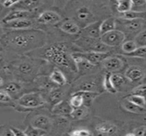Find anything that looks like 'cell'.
<instances>
[{
    "label": "cell",
    "mask_w": 146,
    "mask_h": 136,
    "mask_svg": "<svg viewBox=\"0 0 146 136\" xmlns=\"http://www.w3.org/2000/svg\"><path fill=\"white\" fill-rule=\"evenodd\" d=\"M44 104V101L39 94L30 93L24 95L19 100V105L25 108H38Z\"/></svg>",
    "instance_id": "1"
},
{
    "label": "cell",
    "mask_w": 146,
    "mask_h": 136,
    "mask_svg": "<svg viewBox=\"0 0 146 136\" xmlns=\"http://www.w3.org/2000/svg\"><path fill=\"white\" fill-rule=\"evenodd\" d=\"M125 39V35L119 30H113L101 36V41L110 47H115L121 43Z\"/></svg>",
    "instance_id": "2"
},
{
    "label": "cell",
    "mask_w": 146,
    "mask_h": 136,
    "mask_svg": "<svg viewBox=\"0 0 146 136\" xmlns=\"http://www.w3.org/2000/svg\"><path fill=\"white\" fill-rule=\"evenodd\" d=\"M82 58L86 59L89 62H91L93 65H96L98 63L103 62L104 60L109 58V53L106 52H89V53H83L79 54Z\"/></svg>",
    "instance_id": "3"
},
{
    "label": "cell",
    "mask_w": 146,
    "mask_h": 136,
    "mask_svg": "<svg viewBox=\"0 0 146 136\" xmlns=\"http://www.w3.org/2000/svg\"><path fill=\"white\" fill-rule=\"evenodd\" d=\"M61 20V16L50 10H47L43 12L38 18V22L41 24H56Z\"/></svg>",
    "instance_id": "4"
},
{
    "label": "cell",
    "mask_w": 146,
    "mask_h": 136,
    "mask_svg": "<svg viewBox=\"0 0 146 136\" xmlns=\"http://www.w3.org/2000/svg\"><path fill=\"white\" fill-rule=\"evenodd\" d=\"M73 110H74V107L71 106L70 102L68 103L64 101H60L59 102L56 103L52 110V112L56 115L65 116V115H70Z\"/></svg>",
    "instance_id": "5"
},
{
    "label": "cell",
    "mask_w": 146,
    "mask_h": 136,
    "mask_svg": "<svg viewBox=\"0 0 146 136\" xmlns=\"http://www.w3.org/2000/svg\"><path fill=\"white\" fill-rule=\"evenodd\" d=\"M126 77L129 81L133 83L139 82L144 78L145 72L139 66H131L126 72Z\"/></svg>",
    "instance_id": "6"
},
{
    "label": "cell",
    "mask_w": 146,
    "mask_h": 136,
    "mask_svg": "<svg viewBox=\"0 0 146 136\" xmlns=\"http://www.w3.org/2000/svg\"><path fill=\"white\" fill-rule=\"evenodd\" d=\"M123 61L116 57H111V58H107L103 61V66L106 70L109 72H115L118 71L123 66Z\"/></svg>",
    "instance_id": "7"
},
{
    "label": "cell",
    "mask_w": 146,
    "mask_h": 136,
    "mask_svg": "<svg viewBox=\"0 0 146 136\" xmlns=\"http://www.w3.org/2000/svg\"><path fill=\"white\" fill-rule=\"evenodd\" d=\"M101 24L102 21H96L93 23H91L89 26L84 28L83 32L90 37L92 38H98L101 35Z\"/></svg>",
    "instance_id": "8"
},
{
    "label": "cell",
    "mask_w": 146,
    "mask_h": 136,
    "mask_svg": "<svg viewBox=\"0 0 146 136\" xmlns=\"http://www.w3.org/2000/svg\"><path fill=\"white\" fill-rule=\"evenodd\" d=\"M30 15V13L28 11L26 10H14L9 12L3 20H2V23H7L12 20H20V19H27Z\"/></svg>",
    "instance_id": "9"
},
{
    "label": "cell",
    "mask_w": 146,
    "mask_h": 136,
    "mask_svg": "<svg viewBox=\"0 0 146 136\" xmlns=\"http://www.w3.org/2000/svg\"><path fill=\"white\" fill-rule=\"evenodd\" d=\"M7 28H11V29H25V28H29L32 26L33 23L30 20L28 19H20L16 20H12L7 23H4Z\"/></svg>",
    "instance_id": "10"
},
{
    "label": "cell",
    "mask_w": 146,
    "mask_h": 136,
    "mask_svg": "<svg viewBox=\"0 0 146 136\" xmlns=\"http://www.w3.org/2000/svg\"><path fill=\"white\" fill-rule=\"evenodd\" d=\"M96 129L98 132V134H100V135H114L116 132V130H117L116 127L114 124H108V123L98 124L96 127Z\"/></svg>",
    "instance_id": "11"
},
{
    "label": "cell",
    "mask_w": 146,
    "mask_h": 136,
    "mask_svg": "<svg viewBox=\"0 0 146 136\" xmlns=\"http://www.w3.org/2000/svg\"><path fill=\"white\" fill-rule=\"evenodd\" d=\"M122 106L124 109H126L127 112H133V113H138V114H143L146 112L145 107H142L139 106L138 105H136L135 103L130 101L129 100H127L125 101H123L122 103Z\"/></svg>",
    "instance_id": "12"
},
{
    "label": "cell",
    "mask_w": 146,
    "mask_h": 136,
    "mask_svg": "<svg viewBox=\"0 0 146 136\" xmlns=\"http://www.w3.org/2000/svg\"><path fill=\"white\" fill-rule=\"evenodd\" d=\"M32 126L35 128H39L47 130L50 127V119L44 116H37L32 121Z\"/></svg>",
    "instance_id": "13"
},
{
    "label": "cell",
    "mask_w": 146,
    "mask_h": 136,
    "mask_svg": "<svg viewBox=\"0 0 146 136\" xmlns=\"http://www.w3.org/2000/svg\"><path fill=\"white\" fill-rule=\"evenodd\" d=\"M60 28L64 32L68 33V34H72V35L77 34L80 32V27L74 22H73L71 20H66V21H64L61 25Z\"/></svg>",
    "instance_id": "14"
},
{
    "label": "cell",
    "mask_w": 146,
    "mask_h": 136,
    "mask_svg": "<svg viewBox=\"0 0 146 136\" xmlns=\"http://www.w3.org/2000/svg\"><path fill=\"white\" fill-rule=\"evenodd\" d=\"M50 79L53 83H56V84H58L60 86H63L67 83V79H66L64 74L59 69L53 70V72H51V74L50 76Z\"/></svg>",
    "instance_id": "15"
},
{
    "label": "cell",
    "mask_w": 146,
    "mask_h": 136,
    "mask_svg": "<svg viewBox=\"0 0 146 136\" xmlns=\"http://www.w3.org/2000/svg\"><path fill=\"white\" fill-rule=\"evenodd\" d=\"M116 27V22L114 18H108L102 21L101 24V35H104L109 32H111L113 30H115Z\"/></svg>",
    "instance_id": "16"
},
{
    "label": "cell",
    "mask_w": 146,
    "mask_h": 136,
    "mask_svg": "<svg viewBox=\"0 0 146 136\" xmlns=\"http://www.w3.org/2000/svg\"><path fill=\"white\" fill-rule=\"evenodd\" d=\"M111 75L110 73H106V75L104 76V89L110 93V94H116L117 93V89L114 86L113 83H112V80H111Z\"/></svg>",
    "instance_id": "17"
},
{
    "label": "cell",
    "mask_w": 146,
    "mask_h": 136,
    "mask_svg": "<svg viewBox=\"0 0 146 136\" xmlns=\"http://www.w3.org/2000/svg\"><path fill=\"white\" fill-rule=\"evenodd\" d=\"M77 17L80 20H88L93 17V14L87 7H82V8L78 9Z\"/></svg>",
    "instance_id": "18"
},
{
    "label": "cell",
    "mask_w": 146,
    "mask_h": 136,
    "mask_svg": "<svg viewBox=\"0 0 146 136\" xmlns=\"http://www.w3.org/2000/svg\"><path fill=\"white\" fill-rule=\"evenodd\" d=\"M133 1L132 0H121L120 2H118V5L116 7L117 11L119 13H126L131 10L132 7H133Z\"/></svg>",
    "instance_id": "19"
},
{
    "label": "cell",
    "mask_w": 146,
    "mask_h": 136,
    "mask_svg": "<svg viewBox=\"0 0 146 136\" xmlns=\"http://www.w3.org/2000/svg\"><path fill=\"white\" fill-rule=\"evenodd\" d=\"M146 17V13L145 12H136V11H128L123 13L122 18L124 20H138V19H144Z\"/></svg>",
    "instance_id": "20"
},
{
    "label": "cell",
    "mask_w": 146,
    "mask_h": 136,
    "mask_svg": "<svg viewBox=\"0 0 146 136\" xmlns=\"http://www.w3.org/2000/svg\"><path fill=\"white\" fill-rule=\"evenodd\" d=\"M141 19H138V20H126L127 21L124 23L125 27L132 32L137 31L139 30L141 26H142V22L140 20Z\"/></svg>",
    "instance_id": "21"
},
{
    "label": "cell",
    "mask_w": 146,
    "mask_h": 136,
    "mask_svg": "<svg viewBox=\"0 0 146 136\" xmlns=\"http://www.w3.org/2000/svg\"><path fill=\"white\" fill-rule=\"evenodd\" d=\"M69 102H70L71 106L74 108H78V107H80V106H82L84 105L85 100H84V97L81 95L75 92L74 94H73Z\"/></svg>",
    "instance_id": "22"
},
{
    "label": "cell",
    "mask_w": 146,
    "mask_h": 136,
    "mask_svg": "<svg viewBox=\"0 0 146 136\" xmlns=\"http://www.w3.org/2000/svg\"><path fill=\"white\" fill-rule=\"evenodd\" d=\"M86 115V107H78V108H74L72 113L70 114V116L72 117L73 119L75 120H79L83 118Z\"/></svg>",
    "instance_id": "23"
},
{
    "label": "cell",
    "mask_w": 146,
    "mask_h": 136,
    "mask_svg": "<svg viewBox=\"0 0 146 136\" xmlns=\"http://www.w3.org/2000/svg\"><path fill=\"white\" fill-rule=\"evenodd\" d=\"M127 100H129L130 101L135 103L136 105L142 106V107H145L146 106V99L145 97L139 95H132L130 96L127 97Z\"/></svg>",
    "instance_id": "24"
},
{
    "label": "cell",
    "mask_w": 146,
    "mask_h": 136,
    "mask_svg": "<svg viewBox=\"0 0 146 136\" xmlns=\"http://www.w3.org/2000/svg\"><path fill=\"white\" fill-rule=\"evenodd\" d=\"M121 47H122V50L126 54H130V53L133 52L139 46L136 43V42H134V41H127L122 43Z\"/></svg>",
    "instance_id": "25"
},
{
    "label": "cell",
    "mask_w": 146,
    "mask_h": 136,
    "mask_svg": "<svg viewBox=\"0 0 146 136\" xmlns=\"http://www.w3.org/2000/svg\"><path fill=\"white\" fill-rule=\"evenodd\" d=\"M76 93L81 95L83 97H84V100H85V102H89V101H92L94 98H96L98 94L96 93L95 91H86V90H79L77 91Z\"/></svg>",
    "instance_id": "26"
},
{
    "label": "cell",
    "mask_w": 146,
    "mask_h": 136,
    "mask_svg": "<svg viewBox=\"0 0 146 136\" xmlns=\"http://www.w3.org/2000/svg\"><path fill=\"white\" fill-rule=\"evenodd\" d=\"M27 135L29 136H43L48 134V132L45 129H39V128H35V127H31L27 132Z\"/></svg>",
    "instance_id": "27"
},
{
    "label": "cell",
    "mask_w": 146,
    "mask_h": 136,
    "mask_svg": "<svg viewBox=\"0 0 146 136\" xmlns=\"http://www.w3.org/2000/svg\"><path fill=\"white\" fill-rule=\"evenodd\" d=\"M111 80H112L114 86L116 89H119L122 85L125 84V78L122 76H121L120 74H112L111 75Z\"/></svg>",
    "instance_id": "28"
},
{
    "label": "cell",
    "mask_w": 146,
    "mask_h": 136,
    "mask_svg": "<svg viewBox=\"0 0 146 136\" xmlns=\"http://www.w3.org/2000/svg\"><path fill=\"white\" fill-rule=\"evenodd\" d=\"M127 55L131 57H146V46H139L133 52L127 54Z\"/></svg>",
    "instance_id": "29"
},
{
    "label": "cell",
    "mask_w": 146,
    "mask_h": 136,
    "mask_svg": "<svg viewBox=\"0 0 146 136\" xmlns=\"http://www.w3.org/2000/svg\"><path fill=\"white\" fill-rule=\"evenodd\" d=\"M80 90H86V91H95L97 89V84L93 82H86L80 84L79 87Z\"/></svg>",
    "instance_id": "30"
},
{
    "label": "cell",
    "mask_w": 146,
    "mask_h": 136,
    "mask_svg": "<svg viewBox=\"0 0 146 136\" xmlns=\"http://www.w3.org/2000/svg\"><path fill=\"white\" fill-rule=\"evenodd\" d=\"M135 42L138 44V46H146V30L142 31L141 32H139L136 38H135Z\"/></svg>",
    "instance_id": "31"
},
{
    "label": "cell",
    "mask_w": 146,
    "mask_h": 136,
    "mask_svg": "<svg viewBox=\"0 0 146 136\" xmlns=\"http://www.w3.org/2000/svg\"><path fill=\"white\" fill-rule=\"evenodd\" d=\"M21 89V86L20 83H9L7 85L5 90L7 92H9V94H14V93L18 92Z\"/></svg>",
    "instance_id": "32"
},
{
    "label": "cell",
    "mask_w": 146,
    "mask_h": 136,
    "mask_svg": "<svg viewBox=\"0 0 146 136\" xmlns=\"http://www.w3.org/2000/svg\"><path fill=\"white\" fill-rule=\"evenodd\" d=\"M0 101L1 103H8L11 101V96L5 89H2L0 91Z\"/></svg>",
    "instance_id": "33"
},
{
    "label": "cell",
    "mask_w": 146,
    "mask_h": 136,
    "mask_svg": "<svg viewBox=\"0 0 146 136\" xmlns=\"http://www.w3.org/2000/svg\"><path fill=\"white\" fill-rule=\"evenodd\" d=\"M133 94L139 95L146 97V84H145V85H140V86L135 88L133 90Z\"/></svg>",
    "instance_id": "34"
},
{
    "label": "cell",
    "mask_w": 146,
    "mask_h": 136,
    "mask_svg": "<svg viewBox=\"0 0 146 136\" xmlns=\"http://www.w3.org/2000/svg\"><path fill=\"white\" fill-rule=\"evenodd\" d=\"M62 96V93L61 91H59V90H55V91L51 92V94H50V100H51L53 102H56V103H57V102L60 101Z\"/></svg>",
    "instance_id": "35"
},
{
    "label": "cell",
    "mask_w": 146,
    "mask_h": 136,
    "mask_svg": "<svg viewBox=\"0 0 146 136\" xmlns=\"http://www.w3.org/2000/svg\"><path fill=\"white\" fill-rule=\"evenodd\" d=\"M69 135L73 136H89L92 135V133L86 129H77L71 132Z\"/></svg>",
    "instance_id": "36"
},
{
    "label": "cell",
    "mask_w": 146,
    "mask_h": 136,
    "mask_svg": "<svg viewBox=\"0 0 146 136\" xmlns=\"http://www.w3.org/2000/svg\"><path fill=\"white\" fill-rule=\"evenodd\" d=\"M27 42V37L26 36H17L15 37V43L18 46H24Z\"/></svg>",
    "instance_id": "37"
},
{
    "label": "cell",
    "mask_w": 146,
    "mask_h": 136,
    "mask_svg": "<svg viewBox=\"0 0 146 136\" xmlns=\"http://www.w3.org/2000/svg\"><path fill=\"white\" fill-rule=\"evenodd\" d=\"M19 68L20 71L23 73H28L32 71V66L27 63H22L21 65H20Z\"/></svg>",
    "instance_id": "38"
},
{
    "label": "cell",
    "mask_w": 146,
    "mask_h": 136,
    "mask_svg": "<svg viewBox=\"0 0 146 136\" xmlns=\"http://www.w3.org/2000/svg\"><path fill=\"white\" fill-rule=\"evenodd\" d=\"M133 133L135 135H146V126H141V127L134 129Z\"/></svg>",
    "instance_id": "39"
},
{
    "label": "cell",
    "mask_w": 146,
    "mask_h": 136,
    "mask_svg": "<svg viewBox=\"0 0 146 136\" xmlns=\"http://www.w3.org/2000/svg\"><path fill=\"white\" fill-rule=\"evenodd\" d=\"M10 130L12 131L14 136H27V133L24 132V131H21L16 128H10Z\"/></svg>",
    "instance_id": "40"
},
{
    "label": "cell",
    "mask_w": 146,
    "mask_h": 136,
    "mask_svg": "<svg viewBox=\"0 0 146 136\" xmlns=\"http://www.w3.org/2000/svg\"><path fill=\"white\" fill-rule=\"evenodd\" d=\"M20 0H4L3 2V6L5 7V8H9V7H11L12 5L17 3Z\"/></svg>",
    "instance_id": "41"
},
{
    "label": "cell",
    "mask_w": 146,
    "mask_h": 136,
    "mask_svg": "<svg viewBox=\"0 0 146 136\" xmlns=\"http://www.w3.org/2000/svg\"><path fill=\"white\" fill-rule=\"evenodd\" d=\"M39 3V0H27V6L29 8H35Z\"/></svg>",
    "instance_id": "42"
},
{
    "label": "cell",
    "mask_w": 146,
    "mask_h": 136,
    "mask_svg": "<svg viewBox=\"0 0 146 136\" xmlns=\"http://www.w3.org/2000/svg\"><path fill=\"white\" fill-rule=\"evenodd\" d=\"M133 4L137 7H141L146 5V0H132Z\"/></svg>",
    "instance_id": "43"
},
{
    "label": "cell",
    "mask_w": 146,
    "mask_h": 136,
    "mask_svg": "<svg viewBox=\"0 0 146 136\" xmlns=\"http://www.w3.org/2000/svg\"><path fill=\"white\" fill-rule=\"evenodd\" d=\"M117 2H120V1H121V0H116Z\"/></svg>",
    "instance_id": "44"
}]
</instances>
